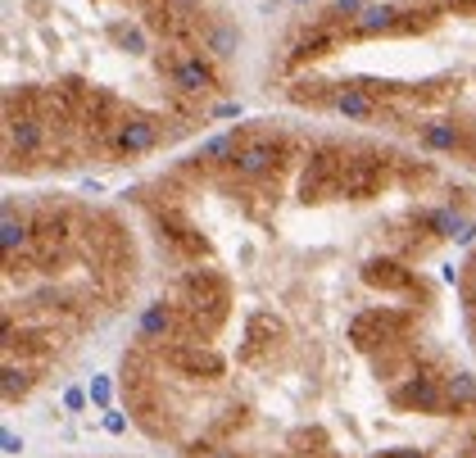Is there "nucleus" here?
I'll use <instances>...</instances> for the list:
<instances>
[{
    "label": "nucleus",
    "mask_w": 476,
    "mask_h": 458,
    "mask_svg": "<svg viewBox=\"0 0 476 458\" xmlns=\"http://www.w3.org/2000/svg\"><path fill=\"white\" fill-rule=\"evenodd\" d=\"M336 87H340V82L300 78V82H291V87H286V96H291L295 105H331V100H336Z\"/></svg>",
    "instance_id": "nucleus-25"
},
{
    "label": "nucleus",
    "mask_w": 476,
    "mask_h": 458,
    "mask_svg": "<svg viewBox=\"0 0 476 458\" xmlns=\"http://www.w3.org/2000/svg\"><path fill=\"white\" fill-rule=\"evenodd\" d=\"M182 309H177V299L168 295V299H155V304H146V314L136 318V336H141V345H168V341H182Z\"/></svg>",
    "instance_id": "nucleus-12"
},
{
    "label": "nucleus",
    "mask_w": 476,
    "mask_h": 458,
    "mask_svg": "<svg viewBox=\"0 0 476 458\" xmlns=\"http://www.w3.org/2000/svg\"><path fill=\"white\" fill-rule=\"evenodd\" d=\"M422 145L436 150V155H454V150L467 145V132H463L458 123L440 118V123H427V127H422Z\"/></svg>",
    "instance_id": "nucleus-23"
},
{
    "label": "nucleus",
    "mask_w": 476,
    "mask_h": 458,
    "mask_svg": "<svg viewBox=\"0 0 476 458\" xmlns=\"http://www.w3.org/2000/svg\"><path fill=\"white\" fill-rule=\"evenodd\" d=\"M390 404L395 409H408V413H445V381L431 376V372H404V381L390 391Z\"/></svg>",
    "instance_id": "nucleus-11"
},
{
    "label": "nucleus",
    "mask_w": 476,
    "mask_h": 458,
    "mask_svg": "<svg viewBox=\"0 0 476 458\" xmlns=\"http://www.w3.org/2000/svg\"><path fill=\"white\" fill-rule=\"evenodd\" d=\"M399 169V160L381 155V150H354L345 177H340V200H372L381 195V186L390 182V173Z\"/></svg>",
    "instance_id": "nucleus-5"
},
{
    "label": "nucleus",
    "mask_w": 476,
    "mask_h": 458,
    "mask_svg": "<svg viewBox=\"0 0 476 458\" xmlns=\"http://www.w3.org/2000/svg\"><path fill=\"white\" fill-rule=\"evenodd\" d=\"M458 290H463V304H467V309L476 314V268L463 277V286H458Z\"/></svg>",
    "instance_id": "nucleus-28"
},
{
    "label": "nucleus",
    "mask_w": 476,
    "mask_h": 458,
    "mask_svg": "<svg viewBox=\"0 0 476 458\" xmlns=\"http://www.w3.org/2000/svg\"><path fill=\"white\" fill-rule=\"evenodd\" d=\"M50 123L37 118V114H14L5 118V160L10 164H23V160H41L46 145H50Z\"/></svg>",
    "instance_id": "nucleus-9"
},
{
    "label": "nucleus",
    "mask_w": 476,
    "mask_h": 458,
    "mask_svg": "<svg viewBox=\"0 0 476 458\" xmlns=\"http://www.w3.org/2000/svg\"><path fill=\"white\" fill-rule=\"evenodd\" d=\"M472 336H476V314H472Z\"/></svg>",
    "instance_id": "nucleus-38"
},
{
    "label": "nucleus",
    "mask_w": 476,
    "mask_h": 458,
    "mask_svg": "<svg viewBox=\"0 0 476 458\" xmlns=\"http://www.w3.org/2000/svg\"><path fill=\"white\" fill-rule=\"evenodd\" d=\"M386 458H427V449H413V445H399V449H386Z\"/></svg>",
    "instance_id": "nucleus-31"
},
{
    "label": "nucleus",
    "mask_w": 476,
    "mask_h": 458,
    "mask_svg": "<svg viewBox=\"0 0 476 458\" xmlns=\"http://www.w3.org/2000/svg\"><path fill=\"white\" fill-rule=\"evenodd\" d=\"M168 10H177V14H204V0H168Z\"/></svg>",
    "instance_id": "nucleus-30"
},
{
    "label": "nucleus",
    "mask_w": 476,
    "mask_h": 458,
    "mask_svg": "<svg viewBox=\"0 0 476 458\" xmlns=\"http://www.w3.org/2000/svg\"><path fill=\"white\" fill-rule=\"evenodd\" d=\"M123 46H127V50H141V46H146V37L132 28V32H123Z\"/></svg>",
    "instance_id": "nucleus-33"
},
{
    "label": "nucleus",
    "mask_w": 476,
    "mask_h": 458,
    "mask_svg": "<svg viewBox=\"0 0 476 458\" xmlns=\"http://www.w3.org/2000/svg\"><path fill=\"white\" fill-rule=\"evenodd\" d=\"M331 109H336L340 118H345V123H363V118H377V114H381V100H377L372 91H363L359 82H354V87L340 82V87H336Z\"/></svg>",
    "instance_id": "nucleus-18"
},
{
    "label": "nucleus",
    "mask_w": 476,
    "mask_h": 458,
    "mask_svg": "<svg viewBox=\"0 0 476 458\" xmlns=\"http://www.w3.org/2000/svg\"><path fill=\"white\" fill-rule=\"evenodd\" d=\"M436 5H445V10H458V5H463V0H436Z\"/></svg>",
    "instance_id": "nucleus-37"
},
{
    "label": "nucleus",
    "mask_w": 476,
    "mask_h": 458,
    "mask_svg": "<svg viewBox=\"0 0 476 458\" xmlns=\"http://www.w3.org/2000/svg\"><path fill=\"white\" fill-rule=\"evenodd\" d=\"M150 213H155V222H159V241H164L177 259H195V264H200L204 255H209V237H204L200 227L191 222L186 209H177L173 200H164V204L155 200Z\"/></svg>",
    "instance_id": "nucleus-4"
},
{
    "label": "nucleus",
    "mask_w": 476,
    "mask_h": 458,
    "mask_svg": "<svg viewBox=\"0 0 476 458\" xmlns=\"http://www.w3.org/2000/svg\"><path fill=\"white\" fill-rule=\"evenodd\" d=\"M454 241H458V246H472V241H476V227H472V222H463Z\"/></svg>",
    "instance_id": "nucleus-34"
},
{
    "label": "nucleus",
    "mask_w": 476,
    "mask_h": 458,
    "mask_svg": "<svg viewBox=\"0 0 476 458\" xmlns=\"http://www.w3.org/2000/svg\"><path fill=\"white\" fill-rule=\"evenodd\" d=\"M408 327H413V318H408L404 309H363L354 323H350V341L354 350H390L399 341H408Z\"/></svg>",
    "instance_id": "nucleus-6"
},
{
    "label": "nucleus",
    "mask_w": 476,
    "mask_h": 458,
    "mask_svg": "<svg viewBox=\"0 0 476 458\" xmlns=\"http://www.w3.org/2000/svg\"><path fill=\"white\" fill-rule=\"evenodd\" d=\"M463 222H467V218H463L458 209H449V204H440V209H422V213H418V227H422L427 237H449V241H454Z\"/></svg>",
    "instance_id": "nucleus-24"
},
{
    "label": "nucleus",
    "mask_w": 476,
    "mask_h": 458,
    "mask_svg": "<svg viewBox=\"0 0 476 458\" xmlns=\"http://www.w3.org/2000/svg\"><path fill=\"white\" fill-rule=\"evenodd\" d=\"M91 404L96 409H109L114 404V381L109 376H91Z\"/></svg>",
    "instance_id": "nucleus-27"
},
{
    "label": "nucleus",
    "mask_w": 476,
    "mask_h": 458,
    "mask_svg": "<svg viewBox=\"0 0 476 458\" xmlns=\"http://www.w3.org/2000/svg\"><path fill=\"white\" fill-rule=\"evenodd\" d=\"M286 336V323L272 314V309H254L245 318V345H241V363H259L272 345Z\"/></svg>",
    "instance_id": "nucleus-13"
},
{
    "label": "nucleus",
    "mask_w": 476,
    "mask_h": 458,
    "mask_svg": "<svg viewBox=\"0 0 476 458\" xmlns=\"http://www.w3.org/2000/svg\"><path fill=\"white\" fill-rule=\"evenodd\" d=\"M159 145V118L150 114H123L114 127H109V141L105 150L114 160H136V155H150Z\"/></svg>",
    "instance_id": "nucleus-8"
},
{
    "label": "nucleus",
    "mask_w": 476,
    "mask_h": 458,
    "mask_svg": "<svg viewBox=\"0 0 476 458\" xmlns=\"http://www.w3.org/2000/svg\"><path fill=\"white\" fill-rule=\"evenodd\" d=\"M173 299H177L182 327H186L182 341H209L232 314V281H227V272H218L209 264H191L177 277Z\"/></svg>",
    "instance_id": "nucleus-1"
},
{
    "label": "nucleus",
    "mask_w": 476,
    "mask_h": 458,
    "mask_svg": "<svg viewBox=\"0 0 476 458\" xmlns=\"http://www.w3.org/2000/svg\"><path fill=\"white\" fill-rule=\"evenodd\" d=\"M105 431H109V436H123V431H127V418L114 413V409H105Z\"/></svg>",
    "instance_id": "nucleus-29"
},
{
    "label": "nucleus",
    "mask_w": 476,
    "mask_h": 458,
    "mask_svg": "<svg viewBox=\"0 0 476 458\" xmlns=\"http://www.w3.org/2000/svg\"><path fill=\"white\" fill-rule=\"evenodd\" d=\"M159 363H168L182 376H200V381H218L227 372V359L204 341H168L159 345Z\"/></svg>",
    "instance_id": "nucleus-7"
},
{
    "label": "nucleus",
    "mask_w": 476,
    "mask_h": 458,
    "mask_svg": "<svg viewBox=\"0 0 476 458\" xmlns=\"http://www.w3.org/2000/svg\"><path fill=\"white\" fill-rule=\"evenodd\" d=\"M295 5H309V0H295Z\"/></svg>",
    "instance_id": "nucleus-39"
},
{
    "label": "nucleus",
    "mask_w": 476,
    "mask_h": 458,
    "mask_svg": "<svg viewBox=\"0 0 476 458\" xmlns=\"http://www.w3.org/2000/svg\"><path fill=\"white\" fill-rule=\"evenodd\" d=\"M390 32H399V5H390V0H372V5H363V10L345 23V37H354V41L390 37Z\"/></svg>",
    "instance_id": "nucleus-14"
},
{
    "label": "nucleus",
    "mask_w": 476,
    "mask_h": 458,
    "mask_svg": "<svg viewBox=\"0 0 476 458\" xmlns=\"http://www.w3.org/2000/svg\"><path fill=\"white\" fill-rule=\"evenodd\" d=\"M399 177H404V182H431L436 169H431V164H418V160H399Z\"/></svg>",
    "instance_id": "nucleus-26"
},
{
    "label": "nucleus",
    "mask_w": 476,
    "mask_h": 458,
    "mask_svg": "<svg viewBox=\"0 0 476 458\" xmlns=\"http://www.w3.org/2000/svg\"><path fill=\"white\" fill-rule=\"evenodd\" d=\"M345 164H350V150L340 145V141H318V145H309L304 169H300V200H304V204H322V200L340 195Z\"/></svg>",
    "instance_id": "nucleus-3"
},
{
    "label": "nucleus",
    "mask_w": 476,
    "mask_h": 458,
    "mask_svg": "<svg viewBox=\"0 0 476 458\" xmlns=\"http://www.w3.org/2000/svg\"><path fill=\"white\" fill-rule=\"evenodd\" d=\"M32 386H37V367L23 363V359H14V354H5V367H0V395H5V404L28 400Z\"/></svg>",
    "instance_id": "nucleus-19"
},
{
    "label": "nucleus",
    "mask_w": 476,
    "mask_h": 458,
    "mask_svg": "<svg viewBox=\"0 0 476 458\" xmlns=\"http://www.w3.org/2000/svg\"><path fill=\"white\" fill-rule=\"evenodd\" d=\"M445 413H476V376L472 372H445Z\"/></svg>",
    "instance_id": "nucleus-21"
},
{
    "label": "nucleus",
    "mask_w": 476,
    "mask_h": 458,
    "mask_svg": "<svg viewBox=\"0 0 476 458\" xmlns=\"http://www.w3.org/2000/svg\"><path fill=\"white\" fill-rule=\"evenodd\" d=\"M200 50L209 59H232L241 50V28L223 23V19H209V28H204V37H200Z\"/></svg>",
    "instance_id": "nucleus-20"
},
{
    "label": "nucleus",
    "mask_w": 476,
    "mask_h": 458,
    "mask_svg": "<svg viewBox=\"0 0 476 458\" xmlns=\"http://www.w3.org/2000/svg\"><path fill=\"white\" fill-rule=\"evenodd\" d=\"M0 250H5V259H28L32 255V218L14 213L10 200H5V213H0Z\"/></svg>",
    "instance_id": "nucleus-16"
},
{
    "label": "nucleus",
    "mask_w": 476,
    "mask_h": 458,
    "mask_svg": "<svg viewBox=\"0 0 476 458\" xmlns=\"http://www.w3.org/2000/svg\"><path fill=\"white\" fill-rule=\"evenodd\" d=\"M214 118H241V105H218V109H209Z\"/></svg>",
    "instance_id": "nucleus-36"
},
{
    "label": "nucleus",
    "mask_w": 476,
    "mask_h": 458,
    "mask_svg": "<svg viewBox=\"0 0 476 458\" xmlns=\"http://www.w3.org/2000/svg\"><path fill=\"white\" fill-rule=\"evenodd\" d=\"M340 37H345V28L340 23H309L295 41H291V64H309V59H322L327 50H336L340 46Z\"/></svg>",
    "instance_id": "nucleus-15"
},
{
    "label": "nucleus",
    "mask_w": 476,
    "mask_h": 458,
    "mask_svg": "<svg viewBox=\"0 0 476 458\" xmlns=\"http://www.w3.org/2000/svg\"><path fill=\"white\" fill-rule=\"evenodd\" d=\"M363 281H368L372 290H390V295L418 286L413 268H408L404 259H368V264H363Z\"/></svg>",
    "instance_id": "nucleus-17"
},
{
    "label": "nucleus",
    "mask_w": 476,
    "mask_h": 458,
    "mask_svg": "<svg viewBox=\"0 0 476 458\" xmlns=\"http://www.w3.org/2000/svg\"><path fill=\"white\" fill-rule=\"evenodd\" d=\"M291 150H295V141H291L286 132H254V136L236 150L227 177H232V182H245V186H259V182L277 177V173L286 169Z\"/></svg>",
    "instance_id": "nucleus-2"
},
{
    "label": "nucleus",
    "mask_w": 476,
    "mask_h": 458,
    "mask_svg": "<svg viewBox=\"0 0 476 458\" xmlns=\"http://www.w3.org/2000/svg\"><path fill=\"white\" fill-rule=\"evenodd\" d=\"M168 87L177 91V96H214L218 87H223V78H218V68H214V59L204 55V50H186L177 64H173V73H168Z\"/></svg>",
    "instance_id": "nucleus-10"
},
{
    "label": "nucleus",
    "mask_w": 476,
    "mask_h": 458,
    "mask_svg": "<svg viewBox=\"0 0 476 458\" xmlns=\"http://www.w3.org/2000/svg\"><path fill=\"white\" fill-rule=\"evenodd\" d=\"M445 5H436V0H408V5H399V37H413V32H427L436 28Z\"/></svg>",
    "instance_id": "nucleus-22"
},
{
    "label": "nucleus",
    "mask_w": 476,
    "mask_h": 458,
    "mask_svg": "<svg viewBox=\"0 0 476 458\" xmlns=\"http://www.w3.org/2000/svg\"><path fill=\"white\" fill-rule=\"evenodd\" d=\"M64 404H68V409H87V395H82V391H64Z\"/></svg>",
    "instance_id": "nucleus-35"
},
{
    "label": "nucleus",
    "mask_w": 476,
    "mask_h": 458,
    "mask_svg": "<svg viewBox=\"0 0 476 458\" xmlns=\"http://www.w3.org/2000/svg\"><path fill=\"white\" fill-rule=\"evenodd\" d=\"M0 440H5V454H19V449H23V440H19V436H14L10 427H5V431H0Z\"/></svg>",
    "instance_id": "nucleus-32"
}]
</instances>
